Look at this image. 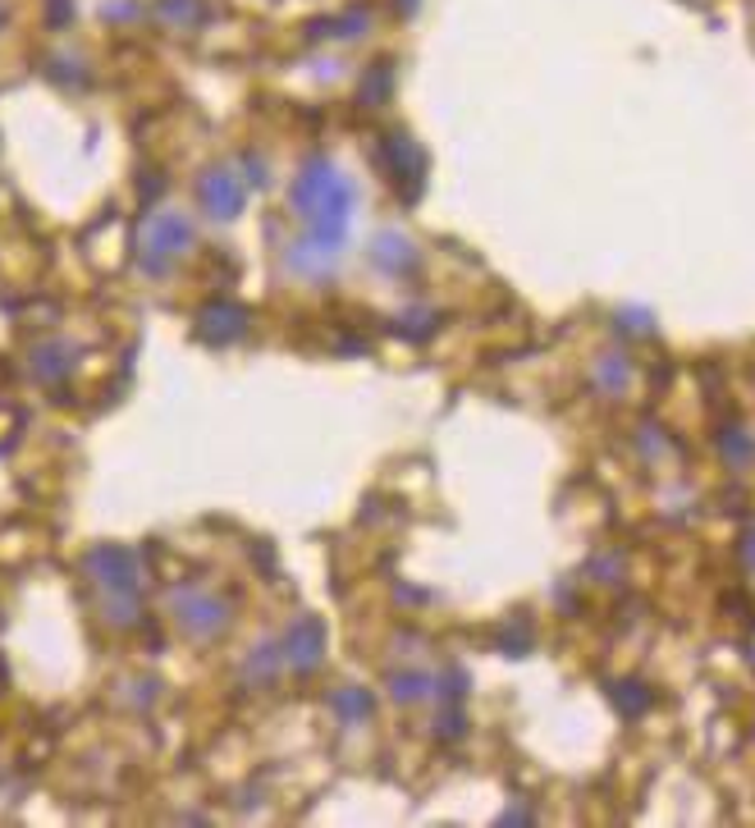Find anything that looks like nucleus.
I'll return each instance as SVG.
<instances>
[{
  "instance_id": "f257e3e1",
  "label": "nucleus",
  "mask_w": 755,
  "mask_h": 828,
  "mask_svg": "<svg viewBox=\"0 0 755 828\" xmlns=\"http://www.w3.org/2000/svg\"><path fill=\"white\" fill-rule=\"evenodd\" d=\"M353 206H358V188L330 156H308L298 165L289 183V211L308 224V234L349 243Z\"/></svg>"
},
{
  "instance_id": "f03ea898",
  "label": "nucleus",
  "mask_w": 755,
  "mask_h": 828,
  "mask_svg": "<svg viewBox=\"0 0 755 828\" xmlns=\"http://www.w3.org/2000/svg\"><path fill=\"white\" fill-rule=\"evenodd\" d=\"M193 248V220L179 211H151L138 230V271L161 280L174 271V261Z\"/></svg>"
},
{
  "instance_id": "7ed1b4c3",
  "label": "nucleus",
  "mask_w": 755,
  "mask_h": 828,
  "mask_svg": "<svg viewBox=\"0 0 755 828\" xmlns=\"http://www.w3.org/2000/svg\"><path fill=\"white\" fill-rule=\"evenodd\" d=\"M83 577L101 595H142V563L129 545H92L83 554Z\"/></svg>"
},
{
  "instance_id": "20e7f679",
  "label": "nucleus",
  "mask_w": 755,
  "mask_h": 828,
  "mask_svg": "<svg viewBox=\"0 0 755 828\" xmlns=\"http://www.w3.org/2000/svg\"><path fill=\"white\" fill-rule=\"evenodd\" d=\"M375 156H381L385 174L394 179V188L403 193V202H417L422 188H426V152L417 147V138L394 129L381 138V147H375Z\"/></svg>"
},
{
  "instance_id": "39448f33",
  "label": "nucleus",
  "mask_w": 755,
  "mask_h": 828,
  "mask_svg": "<svg viewBox=\"0 0 755 828\" xmlns=\"http://www.w3.org/2000/svg\"><path fill=\"white\" fill-rule=\"evenodd\" d=\"M170 618L183 636H198V642H207V636L224 632V623H230V605H224L220 595L202 590V586H179L170 595Z\"/></svg>"
},
{
  "instance_id": "423d86ee",
  "label": "nucleus",
  "mask_w": 755,
  "mask_h": 828,
  "mask_svg": "<svg viewBox=\"0 0 755 828\" xmlns=\"http://www.w3.org/2000/svg\"><path fill=\"white\" fill-rule=\"evenodd\" d=\"M198 206H202L211 220H234V215L248 206V179H243L234 165H211V170L198 179Z\"/></svg>"
},
{
  "instance_id": "0eeeda50",
  "label": "nucleus",
  "mask_w": 755,
  "mask_h": 828,
  "mask_svg": "<svg viewBox=\"0 0 755 828\" xmlns=\"http://www.w3.org/2000/svg\"><path fill=\"white\" fill-rule=\"evenodd\" d=\"M193 334L202 339L207 349H230V344H239V339L248 334V307L230 303V297H215V303H207L198 312Z\"/></svg>"
},
{
  "instance_id": "6e6552de",
  "label": "nucleus",
  "mask_w": 755,
  "mask_h": 828,
  "mask_svg": "<svg viewBox=\"0 0 755 828\" xmlns=\"http://www.w3.org/2000/svg\"><path fill=\"white\" fill-rule=\"evenodd\" d=\"M344 248L349 243H334V239H321V234H302L298 243L284 248V266L302 280H325L339 261H344Z\"/></svg>"
},
{
  "instance_id": "1a4fd4ad",
  "label": "nucleus",
  "mask_w": 755,
  "mask_h": 828,
  "mask_svg": "<svg viewBox=\"0 0 755 828\" xmlns=\"http://www.w3.org/2000/svg\"><path fill=\"white\" fill-rule=\"evenodd\" d=\"M280 650H284V668L312 673V668L325 659V623H321L316 614L293 618L289 632H284V642H280Z\"/></svg>"
},
{
  "instance_id": "9d476101",
  "label": "nucleus",
  "mask_w": 755,
  "mask_h": 828,
  "mask_svg": "<svg viewBox=\"0 0 755 828\" xmlns=\"http://www.w3.org/2000/svg\"><path fill=\"white\" fill-rule=\"evenodd\" d=\"M366 256H371V266L381 271V275H394V280H403V275H412L417 271V243H412L407 234H399V230H381L371 239V248H366Z\"/></svg>"
},
{
  "instance_id": "9b49d317",
  "label": "nucleus",
  "mask_w": 755,
  "mask_h": 828,
  "mask_svg": "<svg viewBox=\"0 0 755 828\" xmlns=\"http://www.w3.org/2000/svg\"><path fill=\"white\" fill-rule=\"evenodd\" d=\"M28 371H32V381H42V385H64L69 371H73V344L69 339H47V344H37L32 357H28Z\"/></svg>"
},
{
  "instance_id": "f8f14e48",
  "label": "nucleus",
  "mask_w": 755,
  "mask_h": 828,
  "mask_svg": "<svg viewBox=\"0 0 755 828\" xmlns=\"http://www.w3.org/2000/svg\"><path fill=\"white\" fill-rule=\"evenodd\" d=\"M151 19L170 32H202L211 23V6L207 0H157V6H151Z\"/></svg>"
},
{
  "instance_id": "ddd939ff",
  "label": "nucleus",
  "mask_w": 755,
  "mask_h": 828,
  "mask_svg": "<svg viewBox=\"0 0 755 828\" xmlns=\"http://www.w3.org/2000/svg\"><path fill=\"white\" fill-rule=\"evenodd\" d=\"M280 668H284V650H280V642H266L243 659L239 677H243V687H271L280 677Z\"/></svg>"
},
{
  "instance_id": "4468645a",
  "label": "nucleus",
  "mask_w": 755,
  "mask_h": 828,
  "mask_svg": "<svg viewBox=\"0 0 755 828\" xmlns=\"http://www.w3.org/2000/svg\"><path fill=\"white\" fill-rule=\"evenodd\" d=\"M371 709H375V700H371V691L366 687H339V691H330V714L339 724H366L371 719Z\"/></svg>"
},
{
  "instance_id": "2eb2a0df",
  "label": "nucleus",
  "mask_w": 755,
  "mask_h": 828,
  "mask_svg": "<svg viewBox=\"0 0 755 828\" xmlns=\"http://www.w3.org/2000/svg\"><path fill=\"white\" fill-rule=\"evenodd\" d=\"M627 381H632V362H627L623 353H604V357L595 362V371H591V385H595L604 398H618V394L627 390Z\"/></svg>"
},
{
  "instance_id": "dca6fc26",
  "label": "nucleus",
  "mask_w": 755,
  "mask_h": 828,
  "mask_svg": "<svg viewBox=\"0 0 755 828\" xmlns=\"http://www.w3.org/2000/svg\"><path fill=\"white\" fill-rule=\"evenodd\" d=\"M371 28V10L353 6L349 14H334V19H316L312 23V37H334V42H353V37H362Z\"/></svg>"
},
{
  "instance_id": "f3484780",
  "label": "nucleus",
  "mask_w": 755,
  "mask_h": 828,
  "mask_svg": "<svg viewBox=\"0 0 755 828\" xmlns=\"http://www.w3.org/2000/svg\"><path fill=\"white\" fill-rule=\"evenodd\" d=\"M431 691H435V677H431V673H422V668L390 673V696H394L399 705H417V700H426Z\"/></svg>"
},
{
  "instance_id": "a211bd4d",
  "label": "nucleus",
  "mask_w": 755,
  "mask_h": 828,
  "mask_svg": "<svg viewBox=\"0 0 755 828\" xmlns=\"http://www.w3.org/2000/svg\"><path fill=\"white\" fill-rule=\"evenodd\" d=\"M142 618V595H105L101 599V623L105 627H138Z\"/></svg>"
},
{
  "instance_id": "6ab92c4d",
  "label": "nucleus",
  "mask_w": 755,
  "mask_h": 828,
  "mask_svg": "<svg viewBox=\"0 0 755 828\" xmlns=\"http://www.w3.org/2000/svg\"><path fill=\"white\" fill-rule=\"evenodd\" d=\"M614 705L627 714V719H641V714L655 705V691L646 683H636V677H627V683H614Z\"/></svg>"
},
{
  "instance_id": "aec40b11",
  "label": "nucleus",
  "mask_w": 755,
  "mask_h": 828,
  "mask_svg": "<svg viewBox=\"0 0 755 828\" xmlns=\"http://www.w3.org/2000/svg\"><path fill=\"white\" fill-rule=\"evenodd\" d=\"M42 73H47L51 83H60V88H88V79H92L88 64H83V60H73V55H56V60H47Z\"/></svg>"
},
{
  "instance_id": "412c9836",
  "label": "nucleus",
  "mask_w": 755,
  "mask_h": 828,
  "mask_svg": "<svg viewBox=\"0 0 755 828\" xmlns=\"http://www.w3.org/2000/svg\"><path fill=\"white\" fill-rule=\"evenodd\" d=\"M390 92H394V64H390V60L371 64L366 79H362V101H366V105H385Z\"/></svg>"
},
{
  "instance_id": "4be33fe9",
  "label": "nucleus",
  "mask_w": 755,
  "mask_h": 828,
  "mask_svg": "<svg viewBox=\"0 0 755 828\" xmlns=\"http://www.w3.org/2000/svg\"><path fill=\"white\" fill-rule=\"evenodd\" d=\"M435 330H440V316L426 312V307H412V312L399 316V334L407 339V344H426V339H431Z\"/></svg>"
},
{
  "instance_id": "5701e85b",
  "label": "nucleus",
  "mask_w": 755,
  "mask_h": 828,
  "mask_svg": "<svg viewBox=\"0 0 755 828\" xmlns=\"http://www.w3.org/2000/svg\"><path fill=\"white\" fill-rule=\"evenodd\" d=\"M719 448H724V458H728L733 467H746V463L755 458V440H751L742 426H724V431H719Z\"/></svg>"
},
{
  "instance_id": "b1692460",
  "label": "nucleus",
  "mask_w": 755,
  "mask_h": 828,
  "mask_svg": "<svg viewBox=\"0 0 755 828\" xmlns=\"http://www.w3.org/2000/svg\"><path fill=\"white\" fill-rule=\"evenodd\" d=\"M435 691H440V700H449V705H463V696H467V673H463V668H449L440 683H435Z\"/></svg>"
},
{
  "instance_id": "393cba45",
  "label": "nucleus",
  "mask_w": 755,
  "mask_h": 828,
  "mask_svg": "<svg viewBox=\"0 0 755 828\" xmlns=\"http://www.w3.org/2000/svg\"><path fill=\"white\" fill-rule=\"evenodd\" d=\"M500 650H504V655H526V650H532V627H526V623L504 627V632H500Z\"/></svg>"
},
{
  "instance_id": "a878e982",
  "label": "nucleus",
  "mask_w": 755,
  "mask_h": 828,
  "mask_svg": "<svg viewBox=\"0 0 755 828\" xmlns=\"http://www.w3.org/2000/svg\"><path fill=\"white\" fill-rule=\"evenodd\" d=\"M101 19L105 23H133V19H142V6H138V0H105Z\"/></svg>"
},
{
  "instance_id": "bb28decb",
  "label": "nucleus",
  "mask_w": 755,
  "mask_h": 828,
  "mask_svg": "<svg viewBox=\"0 0 755 828\" xmlns=\"http://www.w3.org/2000/svg\"><path fill=\"white\" fill-rule=\"evenodd\" d=\"M463 733H467V719H463L459 705H453L449 714H440V724H435V737H440V741H459Z\"/></svg>"
},
{
  "instance_id": "cd10ccee",
  "label": "nucleus",
  "mask_w": 755,
  "mask_h": 828,
  "mask_svg": "<svg viewBox=\"0 0 755 828\" xmlns=\"http://www.w3.org/2000/svg\"><path fill=\"white\" fill-rule=\"evenodd\" d=\"M73 23V0H47V28L64 32Z\"/></svg>"
},
{
  "instance_id": "c85d7f7f",
  "label": "nucleus",
  "mask_w": 755,
  "mask_h": 828,
  "mask_svg": "<svg viewBox=\"0 0 755 828\" xmlns=\"http://www.w3.org/2000/svg\"><path fill=\"white\" fill-rule=\"evenodd\" d=\"M243 170H248V183H256V188H266V161H261V156H243Z\"/></svg>"
},
{
  "instance_id": "c756f323",
  "label": "nucleus",
  "mask_w": 755,
  "mask_h": 828,
  "mask_svg": "<svg viewBox=\"0 0 755 828\" xmlns=\"http://www.w3.org/2000/svg\"><path fill=\"white\" fill-rule=\"evenodd\" d=\"M618 330H632V334H651V316H646V312H627V316H618Z\"/></svg>"
},
{
  "instance_id": "7c9ffc66",
  "label": "nucleus",
  "mask_w": 755,
  "mask_h": 828,
  "mask_svg": "<svg viewBox=\"0 0 755 828\" xmlns=\"http://www.w3.org/2000/svg\"><path fill=\"white\" fill-rule=\"evenodd\" d=\"M737 554H742V563H746V568H755V532H746V536H742Z\"/></svg>"
},
{
  "instance_id": "2f4dec72",
  "label": "nucleus",
  "mask_w": 755,
  "mask_h": 828,
  "mask_svg": "<svg viewBox=\"0 0 755 828\" xmlns=\"http://www.w3.org/2000/svg\"><path fill=\"white\" fill-rule=\"evenodd\" d=\"M417 6H422V0H399V10H403V14H417Z\"/></svg>"
},
{
  "instance_id": "473e14b6",
  "label": "nucleus",
  "mask_w": 755,
  "mask_h": 828,
  "mask_svg": "<svg viewBox=\"0 0 755 828\" xmlns=\"http://www.w3.org/2000/svg\"><path fill=\"white\" fill-rule=\"evenodd\" d=\"M6 23H10V10H6V6H0V32H6Z\"/></svg>"
}]
</instances>
